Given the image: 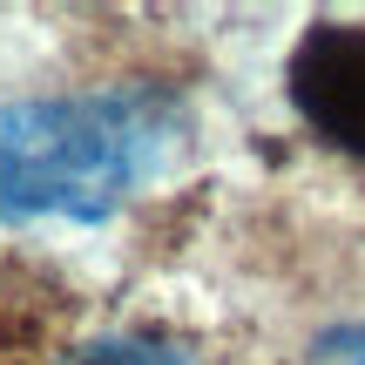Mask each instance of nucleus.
Masks as SVG:
<instances>
[{
    "instance_id": "f257e3e1",
    "label": "nucleus",
    "mask_w": 365,
    "mask_h": 365,
    "mask_svg": "<svg viewBox=\"0 0 365 365\" xmlns=\"http://www.w3.org/2000/svg\"><path fill=\"white\" fill-rule=\"evenodd\" d=\"M190 143V115L156 81L0 102V223H102Z\"/></svg>"
},
{
    "instance_id": "f03ea898",
    "label": "nucleus",
    "mask_w": 365,
    "mask_h": 365,
    "mask_svg": "<svg viewBox=\"0 0 365 365\" xmlns=\"http://www.w3.org/2000/svg\"><path fill=\"white\" fill-rule=\"evenodd\" d=\"M291 102L325 143L365 149V27L359 21H318L291 48Z\"/></svg>"
},
{
    "instance_id": "7ed1b4c3",
    "label": "nucleus",
    "mask_w": 365,
    "mask_h": 365,
    "mask_svg": "<svg viewBox=\"0 0 365 365\" xmlns=\"http://www.w3.org/2000/svg\"><path fill=\"white\" fill-rule=\"evenodd\" d=\"M68 365H203V359L182 352V345H170V339H149V331H115V339L81 345Z\"/></svg>"
},
{
    "instance_id": "20e7f679",
    "label": "nucleus",
    "mask_w": 365,
    "mask_h": 365,
    "mask_svg": "<svg viewBox=\"0 0 365 365\" xmlns=\"http://www.w3.org/2000/svg\"><path fill=\"white\" fill-rule=\"evenodd\" d=\"M291 365H365V304L359 312H339L298 345Z\"/></svg>"
}]
</instances>
